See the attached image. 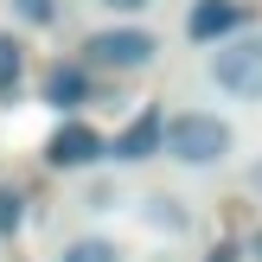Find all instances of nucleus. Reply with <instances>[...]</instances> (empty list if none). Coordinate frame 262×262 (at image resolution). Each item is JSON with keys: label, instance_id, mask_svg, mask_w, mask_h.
I'll return each instance as SVG.
<instances>
[{"label": "nucleus", "instance_id": "nucleus-1", "mask_svg": "<svg viewBox=\"0 0 262 262\" xmlns=\"http://www.w3.org/2000/svg\"><path fill=\"white\" fill-rule=\"evenodd\" d=\"M230 154H237L230 115H217V109H179L173 122H166V160L192 166V173H211V166H224Z\"/></svg>", "mask_w": 262, "mask_h": 262}, {"label": "nucleus", "instance_id": "nucleus-2", "mask_svg": "<svg viewBox=\"0 0 262 262\" xmlns=\"http://www.w3.org/2000/svg\"><path fill=\"white\" fill-rule=\"evenodd\" d=\"M160 58V32H147L141 19H128V26H96V32L83 38V64H90V77H135V71H147V64Z\"/></svg>", "mask_w": 262, "mask_h": 262}, {"label": "nucleus", "instance_id": "nucleus-3", "mask_svg": "<svg viewBox=\"0 0 262 262\" xmlns=\"http://www.w3.org/2000/svg\"><path fill=\"white\" fill-rule=\"evenodd\" d=\"M211 83L230 102H262V32H243L211 51Z\"/></svg>", "mask_w": 262, "mask_h": 262}, {"label": "nucleus", "instance_id": "nucleus-4", "mask_svg": "<svg viewBox=\"0 0 262 262\" xmlns=\"http://www.w3.org/2000/svg\"><path fill=\"white\" fill-rule=\"evenodd\" d=\"M38 154H45L51 173H96V166L109 160V135H96L90 122H58Z\"/></svg>", "mask_w": 262, "mask_h": 262}, {"label": "nucleus", "instance_id": "nucleus-5", "mask_svg": "<svg viewBox=\"0 0 262 262\" xmlns=\"http://www.w3.org/2000/svg\"><path fill=\"white\" fill-rule=\"evenodd\" d=\"M96 96V77H90V64L83 58H51L45 71H38V102H51L58 115H71L77 122V109Z\"/></svg>", "mask_w": 262, "mask_h": 262}, {"label": "nucleus", "instance_id": "nucleus-6", "mask_svg": "<svg viewBox=\"0 0 262 262\" xmlns=\"http://www.w3.org/2000/svg\"><path fill=\"white\" fill-rule=\"evenodd\" d=\"M243 32H250V0H192V13H186L192 45H230Z\"/></svg>", "mask_w": 262, "mask_h": 262}, {"label": "nucleus", "instance_id": "nucleus-7", "mask_svg": "<svg viewBox=\"0 0 262 262\" xmlns=\"http://www.w3.org/2000/svg\"><path fill=\"white\" fill-rule=\"evenodd\" d=\"M166 122H173V115H166L160 102H141V115L109 141V160L115 166H141V160H154V154H166Z\"/></svg>", "mask_w": 262, "mask_h": 262}, {"label": "nucleus", "instance_id": "nucleus-8", "mask_svg": "<svg viewBox=\"0 0 262 262\" xmlns=\"http://www.w3.org/2000/svg\"><path fill=\"white\" fill-rule=\"evenodd\" d=\"M58 262H122V243L115 237H71L58 250Z\"/></svg>", "mask_w": 262, "mask_h": 262}, {"label": "nucleus", "instance_id": "nucleus-9", "mask_svg": "<svg viewBox=\"0 0 262 262\" xmlns=\"http://www.w3.org/2000/svg\"><path fill=\"white\" fill-rule=\"evenodd\" d=\"M141 217H147L154 230H166V237H173V230H186V224H192V217L179 211V199H173V192H154V199H141Z\"/></svg>", "mask_w": 262, "mask_h": 262}, {"label": "nucleus", "instance_id": "nucleus-10", "mask_svg": "<svg viewBox=\"0 0 262 262\" xmlns=\"http://www.w3.org/2000/svg\"><path fill=\"white\" fill-rule=\"evenodd\" d=\"M19 77H26V45L0 32V96H19Z\"/></svg>", "mask_w": 262, "mask_h": 262}, {"label": "nucleus", "instance_id": "nucleus-11", "mask_svg": "<svg viewBox=\"0 0 262 262\" xmlns=\"http://www.w3.org/2000/svg\"><path fill=\"white\" fill-rule=\"evenodd\" d=\"M19 230H26V192L0 179V243H7V237H19Z\"/></svg>", "mask_w": 262, "mask_h": 262}, {"label": "nucleus", "instance_id": "nucleus-12", "mask_svg": "<svg viewBox=\"0 0 262 262\" xmlns=\"http://www.w3.org/2000/svg\"><path fill=\"white\" fill-rule=\"evenodd\" d=\"M19 7V19H32V26H51L58 19V0H13Z\"/></svg>", "mask_w": 262, "mask_h": 262}, {"label": "nucleus", "instance_id": "nucleus-13", "mask_svg": "<svg viewBox=\"0 0 262 262\" xmlns=\"http://www.w3.org/2000/svg\"><path fill=\"white\" fill-rule=\"evenodd\" d=\"M96 7H102V13H115V19L128 26V19H135V13H147L154 0H96Z\"/></svg>", "mask_w": 262, "mask_h": 262}, {"label": "nucleus", "instance_id": "nucleus-14", "mask_svg": "<svg viewBox=\"0 0 262 262\" xmlns=\"http://www.w3.org/2000/svg\"><path fill=\"white\" fill-rule=\"evenodd\" d=\"M83 205H90V211H115V186H109V179H96V186L83 192Z\"/></svg>", "mask_w": 262, "mask_h": 262}, {"label": "nucleus", "instance_id": "nucleus-15", "mask_svg": "<svg viewBox=\"0 0 262 262\" xmlns=\"http://www.w3.org/2000/svg\"><path fill=\"white\" fill-rule=\"evenodd\" d=\"M250 186H256V192H262V160H256V166H250Z\"/></svg>", "mask_w": 262, "mask_h": 262}, {"label": "nucleus", "instance_id": "nucleus-16", "mask_svg": "<svg viewBox=\"0 0 262 262\" xmlns=\"http://www.w3.org/2000/svg\"><path fill=\"white\" fill-rule=\"evenodd\" d=\"M250 250H256V262H262V224H256V237H250Z\"/></svg>", "mask_w": 262, "mask_h": 262}]
</instances>
